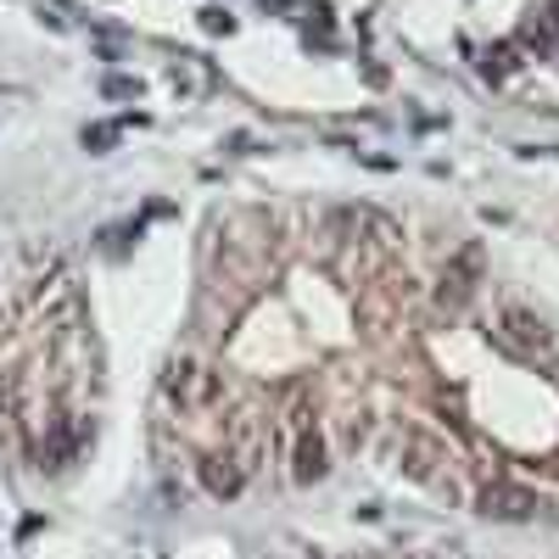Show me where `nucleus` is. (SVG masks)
<instances>
[{"instance_id":"1","label":"nucleus","mask_w":559,"mask_h":559,"mask_svg":"<svg viewBox=\"0 0 559 559\" xmlns=\"http://www.w3.org/2000/svg\"><path fill=\"white\" fill-rule=\"evenodd\" d=\"M213 392H218L213 369H207L202 358H191V353H179V358L163 369V397L179 403V408H202V403H213Z\"/></svg>"},{"instance_id":"2","label":"nucleus","mask_w":559,"mask_h":559,"mask_svg":"<svg viewBox=\"0 0 559 559\" xmlns=\"http://www.w3.org/2000/svg\"><path fill=\"white\" fill-rule=\"evenodd\" d=\"M498 336L515 347L521 358H554V336H548V324L526 308H503V324H498Z\"/></svg>"},{"instance_id":"3","label":"nucleus","mask_w":559,"mask_h":559,"mask_svg":"<svg viewBox=\"0 0 559 559\" xmlns=\"http://www.w3.org/2000/svg\"><path fill=\"white\" fill-rule=\"evenodd\" d=\"M476 286H481V247H464V252L448 263V274H442V292H437L442 313H459L464 302L476 297Z\"/></svg>"},{"instance_id":"4","label":"nucleus","mask_w":559,"mask_h":559,"mask_svg":"<svg viewBox=\"0 0 559 559\" xmlns=\"http://www.w3.org/2000/svg\"><path fill=\"white\" fill-rule=\"evenodd\" d=\"M476 509H481L487 521H532V515H537V492H526V487H515V481H492Z\"/></svg>"},{"instance_id":"5","label":"nucleus","mask_w":559,"mask_h":559,"mask_svg":"<svg viewBox=\"0 0 559 559\" xmlns=\"http://www.w3.org/2000/svg\"><path fill=\"white\" fill-rule=\"evenodd\" d=\"M202 487H207L213 498H236V492L247 487L241 459H236V453H207V459H202Z\"/></svg>"},{"instance_id":"6","label":"nucleus","mask_w":559,"mask_h":559,"mask_svg":"<svg viewBox=\"0 0 559 559\" xmlns=\"http://www.w3.org/2000/svg\"><path fill=\"white\" fill-rule=\"evenodd\" d=\"M324 476V442L319 431H302L297 437V481H319Z\"/></svg>"},{"instance_id":"7","label":"nucleus","mask_w":559,"mask_h":559,"mask_svg":"<svg viewBox=\"0 0 559 559\" xmlns=\"http://www.w3.org/2000/svg\"><path fill=\"white\" fill-rule=\"evenodd\" d=\"M112 140H118V123H96V129H84V146H90V152H112Z\"/></svg>"}]
</instances>
